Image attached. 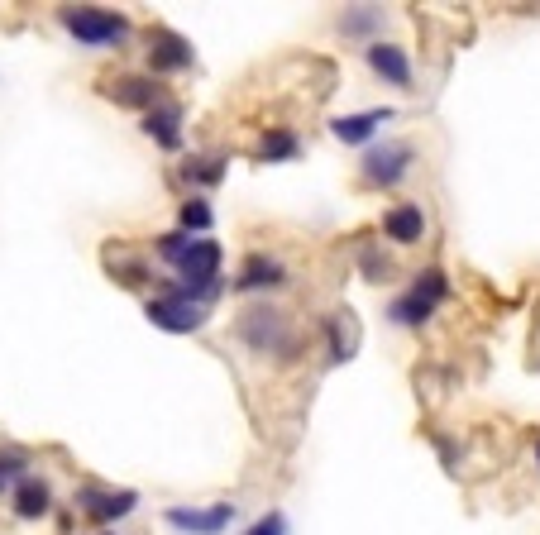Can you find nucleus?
I'll return each instance as SVG.
<instances>
[{
	"label": "nucleus",
	"mask_w": 540,
	"mask_h": 535,
	"mask_svg": "<svg viewBox=\"0 0 540 535\" xmlns=\"http://www.w3.org/2000/svg\"><path fill=\"white\" fill-rule=\"evenodd\" d=\"M58 20L63 29L72 34L77 43H87V48H115V43L130 39V20L125 15H115V10H96V5H67L58 10Z\"/></svg>",
	"instance_id": "nucleus-1"
},
{
	"label": "nucleus",
	"mask_w": 540,
	"mask_h": 535,
	"mask_svg": "<svg viewBox=\"0 0 540 535\" xmlns=\"http://www.w3.org/2000/svg\"><path fill=\"white\" fill-rule=\"evenodd\" d=\"M445 292H450V282H445V273L440 268H426L421 278L411 282V292L407 297H397L388 306V316L392 325H407V330H421V325L431 321V311L445 301Z\"/></svg>",
	"instance_id": "nucleus-2"
},
{
	"label": "nucleus",
	"mask_w": 540,
	"mask_h": 535,
	"mask_svg": "<svg viewBox=\"0 0 540 535\" xmlns=\"http://www.w3.org/2000/svg\"><path fill=\"white\" fill-rule=\"evenodd\" d=\"M149 321L158 330H173V335H192L206 325V306L192 297H182V292H168V297L149 301Z\"/></svg>",
	"instance_id": "nucleus-3"
},
{
	"label": "nucleus",
	"mask_w": 540,
	"mask_h": 535,
	"mask_svg": "<svg viewBox=\"0 0 540 535\" xmlns=\"http://www.w3.org/2000/svg\"><path fill=\"white\" fill-rule=\"evenodd\" d=\"M235 516H239L235 502H216V507H201V512L196 507H168V526L187 535H220L235 526Z\"/></svg>",
	"instance_id": "nucleus-4"
},
{
	"label": "nucleus",
	"mask_w": 540,
	"mask_h": 535,
	"mask_svg": "<svg viewBox=\"0 0 540 535\" xmlns=\"http://www.w3.org/2000/svg\"><path fill=\"white\" fill-rule=\"evenodd\" d=\"M411 172V149L407 144H383L364 158V182L368 187H397Z\"/></svg>",
	"instance_id": "nucleus-5"
},
{
	"label": "nucleus",
	"mask_w": 540,
	"mask_h": 535,
	"mask_svg": "<svg viewBox=\"0 0 540 535\" xmlns=\"http://www.w3.org/2000/svg\"><path fill=\"white\" fill-rule=\"evenodd\" d=\"M368 67L383 77V82L392 86H411V58H407V48H397V43H368Z\"/></svg>",
	"instance_id": "nucleus-6"
},
{
	"label": "nucleus",
	"mask_w": 540,
	"mask_h": 535,
	"mask_svg": "<svg viewBox=\"0 0 540 535\" xmlns=\"http://www.w3.org/2000/svg\"><path fill=\"white\" fill-rule=\"evenodd\" d=\"M149 58L158 72H182V67H192V48H187V39H177L173 29H153Z\"/></svg>",
	"instance_id": "nucleus-7"
},
{
	"label": "nucleus",
	"mask_w": 540,
	"mask_h": 535,
	"mask_svg": "<svg viewBox=\"0 0 540 535\" xmlns=\"http://www.w3.org/2000/svg\"><path fill=\"white\" fill-rule=\"evenodd\" d=\"M383 235H388L392 244H421V235H426V215H421V206H411V201L392 206V211L383 215Z\"/></svg>",
	"instance_id": "nucleus-8"
},
{
	"label": "nucleus",
	"mask_w": 540,
	"mask_h": 535,
	"mask_svg": "<svg viewBox=\"0 0 540 535\" xmlns=\"http://www.w3.org/2000/svg\"><path fill=\"white\" fill-rule=\"evenodd\" d=\"M144 134L158 139L163 149H177V144H182V106H173V101H158V106L144 115Z\"/></svg>",
	"instance_id": "nucleus-9"
},
{
	"label": "nucleus",
	"mask_w": 540,
	"mask_h": 535,
	"mask_svg": "<svg viewBox=\"0 0 540 535\" xmlns=\"http://www.w3.org/2000/svg\"><path fill=\"white\" fill-rule=\"evenodd\" d=\"M383 120H392V110H359V115H340V120L330 125V134H335L340 144H368V139L378 134Z\"/></svg>",
	"instance_id": "nucleus-10"
},
{
	"label": "nucleus",
	"mask_w": 540,
	"mask_h": 535,
	"mask_svg": "<svg viewBox=\"0 0 540 535\" xmlns=\"http://www.w3.org/2000/svg\"><path fill=\"white\" fill-rule=\"evenodd\" d=\"M106 96L115 101V106H130V110L158 106V86H153V77H120V82L106 86Z\"/></svg>",
	"instance_id": "nucleus-11"
},
{
	"label": "nucleus",
	"mask_w": 540,
	"mask_h": 535,
	"mask_svg": "<svg viewBox=\"0 0 540 535\" xmlns=\"http://www.w3.org/2000/svg\"><path fill=\"white\" fill-rule=\"evenodd\" d=\"M82 507H87V516H96V521H120V516H130L134 507H139V493H96V488H87L82 493Z\"/></svg>",
	"instance_id": "nucleus-12"
},
{
	"label": "nucleus",
	"mask_w": 540,
	"mask_h": 535,
	"mask_svg": "<svg viewBox=\"0 0 540 535\" xmlns=\"http://www.w3.org/2000/svg\"><path fill=\"white\" fill-rule=\"evenodd\" d=\"M282 278H287V273H282L278 258L254 254V258H244V268H239L235 287H239V292H259V287H278Z\"/></svg>",
	"instance_id": "nucleus-13"
},
{
	"label": "nucleus",
	"mask_w": 540,
	"mask_h": 535,
	"mask_svg": "<svg viewBox=\"0 0 540 535\" xmlns=\"http://www.w3.org/2000/svg\"><path fill=\"white\" fill-rule=\"evenodd\" d=\"M244 340L254 344V349H268V344H287V335H282V316L278 311H249L244 316Z\"/></svg>",
	"instance_id": "nucleus-14"
},
{
	"label": "nucleus",
	"mask_w": 540,
	"mask_h": 535,
	"mask_svg": "<svg viewBox=\"0 0 540 535\" xmlns=\"http://www.w3.org/2000/svg\"><path fill=\"white\" fill-rule=\"evenodd\" d=\"M302 153V139L292 134V129H268L259 144V158L263 163H287V158H297Z\"/></svg>",
	"instance_id": "nucleus-15"
},
{
	"label": "nucleus",
	"mask_w": 540,
	"mask_h": 535,
	"mask_svg": "<svg viewBox=\"0 0 540 535\" xmlns=\"http://www.w3.org/2000/svg\"><path fill=\"white\" fill-rule=\"evenodd\" d=\"M15 512H20L24 521H34V516L48 512V488L39 478H20V488H15Z\"/></svg>",
	"instance_id": "nucleus-16"
},
{
	"label": "nucleus",
	"mask_w": 540,
	"mask_h": 535,
	"mask_svg": "<svg viewBox=\"0 0 540 535\" xmlns=\"http://www.w3.org/2000/svg\"><path fill=\"white\" fill-rule=\"evenodd\" d=\"M177 220H182V230H211V220H216V215H211V206H206V201H182V211H177Z\"/></svg>",
	"instance_id": "nucleus-17"
},
{
	"label": "nucleus",
	"mask_w": 540,
	"mask_h": 535,
	"mask_svg": "<svg viewBox=\"0 0 540 535\" xmlns=\"http://www.w3.org/2000/svg\"><path fill=\"white\" fill-rule=\"evenodd\" d=\"M187 177H196L201 187H216L220 177H225V168H220V158H192L187 163Z\"/></svg>",
	"instance_id": "nucleus-18"
},
{
	"label": "nucleus",
	"mask_w": 540,
	"mask_h": 535,
	"mask_svg": "<svg viewBox=\"0 0 540 535\" xmlns=\"http://www.w3.org/2000/svg\"><path fill=\"white\" fill-rule=\"evenodd\" d=\"M187 244H192V239L182 235V230H173V235H163V239H158V254L168 258V263H177V258L187 254Z\"/></svg>",
	"instance_id": "nucleus-19"
},
{
	"label": "nucleus",
	"mask_w": 540,
	"mask_h": 535,
	"mask_svg": "<svg viewBox=\"0 0 540 535\" xmlns=\"http://www.w3.org/2000/svg\"><path fill=\"white\" fill-rule=\"evenodd\" d=\"M15 478H24V459L20 454H0V493H5Z\"/></svg>",
	"instance_id": "nucleus-20"
},
{
	"label": "nucleus",
	"mask_w": 540,
	"mask_h": 535,
	"mask_svg": "<svg viewBox=\"0 0 540 535\" xmlns=\"http://www.w3.org/2000/svg\"><path fill=\"white\" fill-rule=\"evenodd\" d=\"M249 535H287V516L282 512H268L263 521H254V531Z\"/></svg>",
	"instance_id": "nucleus-21"
},
{
	"label": "nucleus",
	"mask_w": 540,
	"mask_h": 535,
	"mask_svg": "<svg viewBox=\"0 0 540 535\" xmlns=\"http://www.w3.org/2000/svg\"><path fill=\"white\" fill-rule=\"evenodd\" d=\"M373 20H378L373 5H359V15H345V34H359V29H368Z\"/></svg>",
	"instance_id": "nucleus-22"
},
{
	"label": "nucleus",
	"mask_w": 540,
	"mask_h": 535,
	"mask_svg": "<svg viewBox=\"0 0 540 535\" xmlns=\"http://www.w3.org/2000/svg\"><path fill=\"white\" fill-rule=\"evenodd\" d=\"M536 459H540V435H536Z\"/></svg>",
	"instance_id": "nucleus-23"
}]
</instances>
